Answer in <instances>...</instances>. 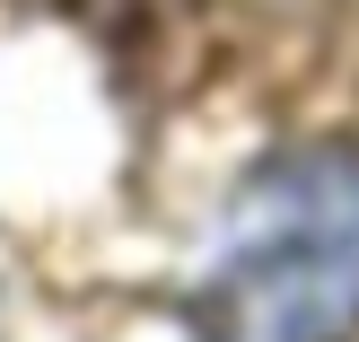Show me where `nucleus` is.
I'll return each mask as SVG.
<instances>
[{
  "instance_id": "f257e3e1",
  "label": "nucleus",
  "mask_w": 359,
  "mask_h": 342,
  "mask_svg": "<svg viewBox=\"0 0 359 342\" xmlns=\"http://www.w3.org/2000/svg\"><path fill=\"white\" fill-rule=\"evenodd\" d=\"M219 342H351L359 334V150H290L219 220L210 255Z\"/></svg>"
}]
</instances>
